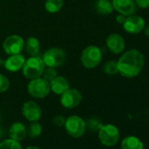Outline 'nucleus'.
<instances>
[{
    "label": "nucleus",
    "mask_w": 149,
    "mask_h": 149,
    "mask_svg": "<svg viewBox=\"0 0 149 149\" xmlns=\"http://www.w3.org/2000/svg\"><path fill=\"white\" fill-rule=\"evenodd\" d=\"M118 71L122 77L133 78L142 72L145 67V57L138 49L125 52L117 61Z\"/></svg>",
    "instance_id": "1"
},
{
    "label": "nucleus",
    "mask_w": 149,
    "mask_h": 149,
    "mask_svg": "<svg viewBox=\"0 0 149 149\" xmlns=\"http://www.w3.org/2000/svg\"><path fill=\"white\" fill-rule=\"evenodd\" d=\"M45 68L46 65L43 61L42 57L39 55L31 56L28 59H26V61L22 68V73L26 79L32 80L40 77Z\"/></svg>",
    "instance_id": "2"
},
{
    "label": "nucleus",
    "mask_w": 149,
    "mask_h": 149,
    "mask_svg": "<svg viewBox=\"0 0 149 149\" xmlns=\"http://www.w3.org/2000/svg\"><path fill=\"white\" fill-rule=\"evenodd\" d=\"M80 59L82 65L85 68H95L101 63L103 53L98 47L95 45H90L83 50Z\"/></svg>",
    "instance_id": "3"
},
{
    "label": "nucleus",
    "mask_w": 149,
    "mask_h": 149,
    "mask_svg": "<svg viewBox=\"0 0 149 149\" xmlns=\"http://www.w3.org/2000/svg\"><path fill=\"white\" fill-rule=\"evenodd\" d=\"M64 128L67 133L74 139L84 136L87 129L84 119L78 115H71L66 118Z\"/></svg>",
    "instance_id": "4"
},
{
    "label": "nucleus",
    "mask_w": 149,
    "mask_h": 149,
    "mask_svg": "<svg viewBox=\"0 0 149 149\" xmlns=\"http://www.w3.org/2000/svg\"><path fill=\"white\" fill-rule=\"evenodd\" d=\"M98 138L102 145L111 147L117 145L120 139L118 128L112 124L103 125L98 131Z\"/></svg>",
    "instance_id": "5"
},
{
    "label": "nucleus",
    "mask_w": 149,
    "mask_h": 149,
    "mask_svg": "<svg viewBox=\"0 0 149 149\" xmlns=\"http://www.w3.org/2000/svg\"><path fill=\"white\" fill-rule=\"evenodd\" d=\"M50 91L51 90L49 82L41 77L30 80L27 84V92L33 98H45L50 94Z\"/></svg>",
    "instance_id": "6"
},
{
    "label": "nucleus",
    "mask_w": 149,
    "mask_h": 149,
    "mask_svg": "<svg viewBox=\"0 0 149 149\" xmlns=\"http://www.w3.org/2000/svg\"><path fill=\"white\" fill-rule=\"evenodd\" d=\"M66 57V52L62 48L51 47L44 53L42 59L46 67L57 68L64 64Z\"/></svg>",
    "instance_id": "7"
},
{
    "label": "nucleus",
    "mask_w": 149,
    "mask_h": 149,
    "mask_svg": "<svg viewBox=\"0 0 149 149\" xmlns=\"http://www.w3.org/2000/svg\"><path fill=\"white\" fill-rule=\"evenodd\" d=\"M60 103L66 109H74L80 105L83 100V95L77 89L68 88L60 95Z\"/></svg>",
    "instance_id": "8"
},
{
    "label": "nucleus",
    "mask_w": 149,
    "mask_h": 149,
    "mask_svg": "<svg viewBox=\"0 0 149 149\" xmlns=\"http://www.w3.org/2000/svg\"><path fill=\"white\" fill-rule=\"evenodd\" d=\"M25 40L18 34H12L6 38L3 42V49L8 55L21 54L24 49Z\"/></svg>",
    "instance_id": "9"
},
{
    "label": "nucleus",
    "mask_w": 149,
    "mask_h": 149,
    "mask_svg": "<svg viewBox=\"0 0 149 149\" xmlns=\"http://www.w3.org/2000/svg\"><path fill=\"white\" fill-rule=\"evenodd\" d=\"M22 115L29 122L39 121L42 116V110L40 106L33 100H28L23 104Z\"/></svg>",
    "instance_id": "10"
},
{
    "label": "nucleus",
    "mask_w": 149,
    "mask_h": 149,
    "mask_svg": "<svg viewBox=\"0 0 149 149\" xmlns=\"http://www.w3.org/2000/svg\"><path fill=\"white\" fill-rule=\"evenodd\" d=\"M146 26L145 19L138 15H130L127 16L125 21L123 24V27L125 32L131 34H137L141 33Z\"/></svg>",
    "instance_id": "11"
},
{
    "label": "nucleus",
    "mask_w": 149,
    "mask_h": 149,
    "mask_svg": "<svg viewBox=\"0 0 149 149\" xmlns=\"http://www.w3.org/2000/svg\"><path fill=\"white\" fill-rule=\"evenodd\" d=\"M113 9L118 12L119 14L125 16L133 15L137 12V6L135 0H112Z\"/></svg>",
    "instance_id": "12"
},
{
    "label": "nucleus",
    "mask_w": 149,
    "mask_h": 149,
    "mask_svg": "<svg viewBox=\"0 0 149 149\" xmlns=\"http://www.w3.org/2000/svg\"><path fill=\"white\" fill-rule=\"evenodd\" d=\"M107 48L115 54H122L125 48V41L123 36L118 33H113L107 36L105 40Z\"/></svg>",
    "instance_id": "13"
},
{
    "label": "nucleus",
    "mask_w": 149,
    "mask_h": 149,
    "mask_svg": "<svg viewBox=\"0 0 149 149\" xmlns=\"http://www.w3.org/2000/svg\"><path fill=\"white\" fill-rule=\"evenodd\" d=\"M25 61H26V58L23 54H13V55H9V57L5 61L4 66L6 70L14 73L22 69Z\"/></svg>",
    "instance_id": "14"
},
{
    "label": "nucleus",
    "mask_w": 149,
    "mask_h": 149,
    "mask_svg": "<svg viewBox=\"0 0 149 149\" xmlns=\"http://www.w3.org/2000/svg\"><path fill=\"white\" fill-rule=\"evenodd\" d=\"M9 135L11 139L20 142L27 136V127L22 122H14L9 129Z\"/></svg>",
    "instance_id": "15"
},
{
    "label": "nucleus",
    "mask_w": 149,
    "mask_h": 149,
    "mask_svg": "<svg viewBox=\"0 0 149 149\" xmlns=\"http://www.w3.org/2000/svg\"><path fill=\"white\" fill-rule=\"evenodd\" d=\"M49 84L51 91L55 95H61L68 88H70L68 80L61 76H57Z\"/></svg>",
    "instance_id": "16"
},
{
    "label": "nucleus",
    "mask_w": 149,
    "mask_h": 149,
    "mask_svg": "<svg viewBox=\"0 0 149 149\" xmlns=\"http://www.w3.org/2000/svg\"><path fill=\"white\" fill-rule=\"evenodd\" d=\"M24 48L26 49L27 54L30 56H35L38 55L40 49V40L33 36H31L26 39L25 41V46Z\"/></svg>",
    "instance_id": "17"
},
{
    "label": "nucleus",
    "mask_w": 149,
    "mask_h": 149,
    "mask_svg": "<svg viewBox=\"0 0 149 149\" xmlns=\"http://www.w3.org/2000/svg\"><path fill=\"white\" fill-rule=\"evenodd\" d=\"M121 149H144V145L138 137L127 136L121 142Z\"/></svg>",
    "instance_id": "18"
},
{
    "label": "nucleus",
    "mask_w": 149,
    "mask_h": 149,
    "mask_svg": "<svg viewBox=\"0 0 149 149\" xmlns=\"http://www.w3.org/2000/svg\"><path fill=\"white\" fill-rule=\"evenodd\" d=\"M96 11L101 15H108L114 11L112 3L110 0H97L95 4Z\"/></svg>",
    "instance_id": "19"
},
{
    "label": "nucleus",
    "mask_w": 149,
    "mask_h": 149,
    "mask_svg": "<svg viewBox=\"0 0 149 149\" xmlns=\"http://www.w3.org/2000/svg\"><path fill=\"white\" fill-rule=\"evenodd\" d=\"M64 5V0H46L45 9L49 13H59Z\"/></svg>",
    "instance_id": "20"
},
{
    "label": "nucleus",
    "mask_w": 149,
    "mask_h": 149,
    "mask_svg": "<svg viewBox=\"0 0 149 149\" xmlns=\"http://www.w3.org/2000/svg\"><path fill=\"white\" fill-rule=\"evenodd\" d=\"M43 127L39 121L31 122V124L27 127V135L32 139H36L41 135Z\"/></svg>",
    "instance_id": "21"
},
{
    "label": "nucleus",
    "mask_w": 149,
    "mask_h": 149,
    "mask_svg": "<svg viewBox=\"0 0 149 149\" xmlns=\"http://www.w3.org/2000/svg\"><path fill=\"white\" fill-rule=\"evenodd\" d=\"M0 149H23V147L19 141L10 138L0 142Z\"/></svg>",
    "instance_id": "22"
},
{
    "label": "nucleus",
    "mask_w": 149,
    "mask_h": 149,
    "mask_svg": "<svg viewBox=\"0 0 149 149\" xmlns=\"http://www.w3.org/2000/svg\"><path fill=\"white\" fill-rule=\"evenodd\" d=\"M103 70L105 74H109V76H113V74H116L118 73V65H117V61H107L104 67H103Z\"/></svg>",
    "instance_id": "23"
},
{
    "label": "nucleus",
    "mask_w": 149,
    "mask_h": 149,
    "mask_svg": "<svg viewBox=\"0 0 149 149\" xmlns=\"http://www.w3.org/2000/svg\"><path fill=\"white\" fill-rule=\"evenodd\" d=\"M86 128H89V130L92 131V132H97L99 131V129L102 127V125H104L98 118H91L90 119H88L86 122Z\"/></svg>",
    "instance_id": "24"
},
{
    "label": "nucleus",
    "mask_w": 149,
    "mask_h": 149,
    "mask_svg": "<svg viewBox=\"0 0 149 149\" xmlns=\"http://www.w3.org/2000/svg\"><path fill=\"white\" fill-rule=\"evenodd\" d=\"M58 76L57 74V71L55 68H50V67H46L41 77H43L45 80H47V82H51L54 77H56Z\"/></svg>",
    "instance_id": "25"
},
{
    "label": "nucleus",
    "mask_w": 149,
    "mask_h": 149,
    "mask_svg": "<svg viewBox=\"0 0 149 149\" xmlns=\"http://www.w3.org/2000/svg\"><path fill=\"white\" fill-rule=\"evenodd\" d=\"M10 80L5 74L0 73V93H4L7 91L10 88Z\"/></svg>",
    "instance_id": "26"
},
{
    "label": "nucleus",
    "mask_w": 149,
    "mask_h": 149,
    "mask_svg": "<svg viewBox=\"0 0 149 149\" xmlns=\"http://www.w3.org/2000/svg\"><path fill=\"white\" fill-rule=\"evenodd\" d=\"M65 121H66V118L61 114H57L53 118V124L56 126H59V127L64 126Z\"/></svg>",
    "instance_id": "27"
},
{
    "label": "nucleus",
    "mask_w": 149,
    "mask_h": 149,
    "mask_svg": "<svg viewBox=\"0 0 149 149\" xmlns=\"http://www.w3.org/2000/svg\"><path fill=\"white\" fill-rule=\"evenodd\" d=\"M137 7L140 9H147L149 8V0H135Z\"/></svg>",
    "instance_id": "28"
},
{
    "label": "nucleus",
    "mask_w": 149,
    "mask_h": 149,
    "mask_svg": "<svg viewBox=\"0 0 149 149\" xmlns=\"http://www.w3.org/2000/svg\"><path fill=\"white\" fill-rule=\"evenodd\" d=\"M125 19H126V16H125V15H123V14H119V13H118V15L116 17V21H117L118 24L123 25V24H124V22L125 21Z\"/></svg>",
    "instance_id": "29"
},
{
    "label": "nucleus",
    "mask_w": 149,
    "mask_h": 149,
    "mask_svg": "<svg viewBox=\"0 0 149 149\" xmlns=\"http://www.w3.org/2000/svg\"><path fill=\"white\" fill-rule=\"evenodd\" d=\"M144 33H145V35L147 37V38H149V24L147 25V26H145V28H144Z\"/></svg>",
    "instance_id": "30"
},
{
    "label": "nucleus",
    "mask_w": 149,
    "mask_h": 149,
    "mask_svg": "<svg viewBox=\"0 0 149 149\" xmlns=\"http://www.w3.org/2000/svg\"><path fill=\"white\" fill-rule=\"evenodd\" d=\"M25 149H41V148L39 147V146H27Z\"/></svg>",
    "instance_id": "31"
},
{
    "label": "nucleus",
    "mask_w": 149,
    "mask_h": 149,
    "mask_svg": "<svg viewBox=\"0 0 149 149\" xmlns=\"http://www.w3.org/2000/svg\"><path fill=\"white\" fill-rule=\"evenodd\" d=\"M0 124H1V117H0Z\"/></svg>",
    "instance_id": "32"
}]
</instances>
